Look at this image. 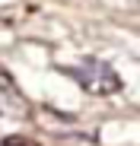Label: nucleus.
I'll return each mask as SVG.
<instances>
[{
	"label": "nucleus",
	"instance_id": "obj_1",
	"mask_svg": "<svg viewBox=\"0 0 140 146\" xmlns=\"http://www.w3.org/2000/svg\"><path fill=\"white\" fill-rule=\"evenodd\" d=\"M67 76H73L77 86L89 95H115L121 89V76L111 70V64L99 60V57H83L73 67H64Z\"/></svg>",
	"mask_w": 140,
	"mask_h": 146
},
{
	"label": "nucleus",
	"instance_id": "obj_2",
	"mask_svg": "<svg viewBox=\"0 0 140 146\" xmlns=\"http://www.w3.org/2000/svg\"><path fill=\"white\" fill-rule=\"evenodd\" d=\"M0 114L13 121L29 117V99L22 95V89L16 86V80L7 70H0Z\"/></svg>",
	"mask_w": 140,
	"mask_h": 146
}]
</instances>
